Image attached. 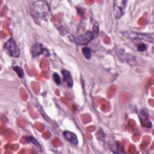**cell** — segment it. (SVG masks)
Masks as SVG:
<instances>
[{"instance_id": "cell-1", "label": "cell", "mask_w": 154, "mask_h": 154, "mask_svg": "<svg viewBox=\"0 0 154 154\" xmlns=\"http://www.w3.org/2000/svg\"><path fill=\"white\" fill-rule=\"evenodd\" d=\"M50 11L47 2L37 1L34 2L31 7V14L35 22L40 23L42 21L46 20Z\"/></svg>"}, {"instance_id": "cell-2", "label": "cell", "mask_w": 154, "mask_h": 154, "mask_svg": "<svg viewBox=\"0 0 154 154\" xmlns=\"http://www.w3.org/2000/svg\"><path fill=\"white\" fill-rule=\"evenodd\" d=\"M4 49L9 55L13 57H19L20 49L16 41L13 38H10L4 44Z\"/></svg>"}, {"instance_id": "cell-3", "label": "cell", "mask_w": 154, "mask_h": 154, "mask_svg": "<svg viewBox=\"0 0 154 154\" xmlns=\"http://www.w3.org/2000/svg\"><path fill=\"white\" fill-rule=\"evenodd\" d=\"M96 33L93 31H87L85 34L77 36L75 38V42L79 45H86L94 38Z\"/></svg>"}, {"instance_id": "cell-4", "label": "cell", "mask_w": 154, "mask_h": 154, "mask_svg": "<svg viewBox=\"0 0 154 154\" xmlns=\"http://www.w3.org/2000/svg\"><path fill=\"white\" fill-rule=\"evenodd\" d=\"M127 1H114V13L115 17L120 18L125 13Z\"/></svg>"}, {"instance_id": "cell-5", "label": "cell", "mask_w": 154, "mask_h": 154, "mask_svg": "<svg viewBox=\"0 0 154 154\" xmlns=\"http://www.w3.org/2000/svg\"><path fill=\"white\" fill-rule=\"evenodd\" d=\"M46 52H47V50L43 46L41 43H34L31 49L32 55L34 57H38L41 54H43Z\"/></svg>"}, {"instance_id": "cell-6", "label": "cell", "mask_w": 154, "mask_h": 154, "mask_svg": "<svg viewBox=\"0 0 154 154\" xmlns=\"http://www.w3.org/2000/svg\"><path fill=\"white\" fill-rule=\"evenodd\" d=\"M63 135H64V137L66 138V140H67L72 144H73V145L78 144V138L76 134H75L74 133L70 132L69 131H65L63 132Z\"/></svg>"}, {"instance_id": "cell-7", "label": "cell", "mask_w": 154, "mask_h": 154, "mask_svg": "<svg viewBox=\"0 0 154 154\" xmlns=\"http://www.w3.org/2000/svg\"><path fill=\"white\" fill-rule=\"evenodd\" d=\"M61 73L63 76V79L66 82L67 86L70 88L72 87L73 85V81L70 72L66 69H63L61 70Z\"/></svg>"}, {"instance_id": "cell-8", "label": "cell", "mask_w": 154, "mask_h": 154, "mask_svg": "<svg viewBox=\"0 0 154 154\" xmlns=\"http://www.w3.org/2000/svg\"><path fill=\"white\" fill-rule=\"evenodd\" d=\"M26 141L28 143H30L31 144L32 146H34L35 148L37 149V150H41L42 148H41V146L39 144V143L37 141V140H35L34 137H31V136H27L26 137Z\"/></svg>"}, {"instance_id": "cell-9", "label": "cell", "mask_w": 154, "mask_h": 154, "mask_svg": "<svg viewBox=\"0 0 154 154\" xmlns=\"http://www.w3.org/2000/svg\"><path fill=\"white\" fill-rule=\"evenodd\" d=\"M82 53L86 59H90L91 57V50L88 47H84L81 49Z\"/></svg>"}, {"instance_id": "cell-10", "label": "cell", "mask_w": 154, "mask_h": 154, "mask_svg": "<svg viewBox=\"0 0 154 154\" xmlns=\"http://www.w3.org/2000/svg\"><path fill=\"white\" fill-rule=\"evenodd\" d=\"M13 69L15 71L20 78H23L24 77V72L23 69L19 66H13Z\"/></svg>"}, {"instance_id": "cell-11", "label": "cell", "mask_w": 154, "mask_h": 154, "mask_svg": "<svg viewBox=\"0 0 154 154\" xmlns=\"http://www.w3.org/2000/svg\"><path fill=\"white\" fill-rule=\"evenodd\" d=\"M137 51L138 52H143L147 49V46L143 43H138L136 45Z\"/></svg>"}, {"instance_id": "cell-12", "label": "cell", "mask_w": 154, "mask_h": 154, "mask_svg": "<svg viewBox=\"0 0 154 154\" xmlns=\"http://www.w3.org/2000/svg\"><path fill=\"white\" fill-rule=\"evenodd\" d=\"M53 79L54 82L57 84V85H60L61 84V78L59 76V75L57 73H54L53 74Z\"/></svg>"}]
</instances>
